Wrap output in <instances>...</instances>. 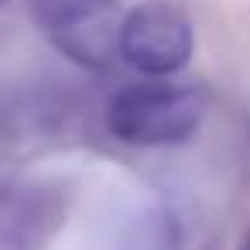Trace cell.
Here are the masks:
<instances>
[{
    "mask_svg": "<svg viewBox=\"0 0 250 250\" xmlns=\"http://www.w3.org/2000/svg\"><path fill=\"white\" fill-rule=\"evenodd\" d=\"M62 223L65 202L59 188L45 182L0 185V250H45Z\"/></svg>",
    "mask_w": 250,
    "mask_h": 250,
    "instance_id": "obj_4",
    "label": "cell"
},
{
    "mask_svg": "<svg viewBox=\"0 0 250 250\" xmlns=\"http://www.w3.org/2000/svg\"><path fill=\"white\" fill-rule=\"evenodd\" d=\"M0 4H4V0H0Z\"/></svg>",
    "mask_w": 250,
    "mask_h": 250,
    "instance_id": "obj_7",
    "label": "cell"
},
{
    "mask_svg": "<svg viewBox=\"0 0 250 250\" xmlns=\"http://www.w3.org/2000/svg\"><path fill=\"white\" fill-rule=\"evenodd\" d=\"M106 250H182V223L151 192L124 195L106 216Z\"/></svg>",
    "mask_w": 250,
    "mask_h": 250,
    "instance_id": "obj_5",
    "label": "cell"
},
{
    "mask_svg": "<svg viewBox=\"0 0 250 250\" xmlns=\"http://www.w3.org/2000/svg\"><path fill=\"white\" fill-rule=\"evenodd\" d=\"M236 250H250V229L243 233V240H240V247H236Z\"/></svg>",
    "mask_w": 250,
    "mask_h": 250,
    "instance_id": "obj_6",
    "label": "cell"
},
{
    "mask_svg": "<svg viewBox=\"0 0 250 250\" xmlns=\"http://www.w3.org/2000/svg\"><path fill=\"white\" fill-rule=\"evenodd\" d=\"M28 11L72 62L103 69L117 55V0H28Z\"/></svg>",
    "mask_w": 250,
    "mask_h": 250,
    "instance_id": "obj_3",
    "label": "cell"
},
{
    "mask_svg": "<svg viewBox=\"0 0 250 250\" xmlns=\"http://www.w3.org/2000/svg\"><path fill=\"white\" fill-rule=\"evenodd\" d=\"M206 117V93L168 79L124 86L106 106V127L130 147H168L195 134Z\"/></svg>",
    "mask_w": 250,
    "mask_h": 250,
    "instance_id": "obj_1",
    "label": "cell"
},
{
    "mask_svg": "<svg viewBox=\"0 0 250 250\" xmlns=\"http://www.w3.org/2000/svg\"><path fill=\"white\" fill-rule=\"evenodd\" d=\"M192 24L171 0H144L117 28V55L141 76H175L192 59Z\"/></svg>",
    "mask_w": 250,
    "mask_h": 250,
    "instance_id": "obj_2",
    "label": "cell"
}]
</instances>
